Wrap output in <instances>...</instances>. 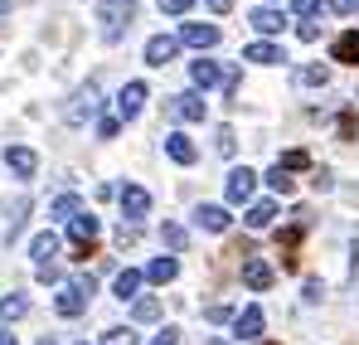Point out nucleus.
Returning <instances> with one entry per match:
<instances>
[{"label":"nucleus","mask_w":359,"mask_h":345,"mask_svg":"<svg viewBox=\"0 0 359 345\" xmlns=\"http://www.w3.org/2000/svg\"><path fill=\"white\" fill-rule=\"evenodd\" d=\"M54 253H59V238H54V233H34V243H29V258H34L39 268H49V263H54Z\"/></svg>","instance_id":"obj_18"},{"label":"nucleus","mask_w":359,"mask_h":345,"mask_svg":"<svg viewBox=\"0 0 359 345\" xmlns=\"http://www.w3.org/2000/svg\"><path fill=\"white\" fill-rule=\"evenodd\" d=\"M165 156L180 161V166H189V161H194V141H189V136H180V131H170V136H165Z\"/></svg>","instance_id":"obj_19"},{"label":"nucleus","mask_w":359,"mask_h":345,"mask_svg":"<svg viewBox=\"0 0 359 345\" xmlns=\"http://www.w3.org/2000/svg\"><path fill=\"white\" fill-rule=\"evenodd\" d=\"M175 54H180V39H175V34H156V39H146V63L165 68Z\"/></svg>","instance_id":"obj_8"},{"label":"nucleus","mask_w":359,"mask_h":345,"mask_svg":"<svg viewBox=\"0 0 359 345\" xmlns=\"http://www.w3.org/2000/svg\"><path fill=\"white\" fill-rule=\"evenodd\" d=\"M97 103H102V88H97V78H88L78 93H73V103L63 108V117H68V126H83L88 117L97 112Z\"/></svg>","instance_id":"obj_2"},{"label":"nucleus","mask_w":359,"mask_h":345,"mask_svg":"<svg viewBox=\"0 0 359 345\" xmlns=\"http://www.w3.org/2000/svg\"><path fill=\"white\" fill-rule=\"evenodd\" d=\"M340 136H345V141H355V136H359V117L355 112H340Z\"/></svg>","instance_id":"obj_31"},{"label":"nucleus","mask_w":359,"mask_h":345,"mask_svg":"<svg viewBox=\"0 0 359 345\" xmlns=\"http://www.w3.org/2000/svg\"><path fill=\"white\" fill-rule=\"evenodd\" d=\"M243 282H248L252 292H267L272 287V268H267L262 258H248V263H243Z\"/></svg>","instance_id":"obj_14"},{"label":"nucleus","mask_w":359,"mask_h":345,"mask_svg":"<svg viewBox=\"0 0 359 345\" xmlns=\"http://www.w3.org/2000/svg\"><path fill=\"white\" fill-rule=\"evenodd\" d=\"M117 131H121L117 117H102V122H97V136H117Z\"/></svg>","instance_id":"obj_36"},{"label":"nucleus","mask_w":359,"mask_h":345,"mask_svg":"<svg viewBox=\"0 0 359 345\" xmlns=\"http://www.w3.org/2000/svg\"><path fill=\"white\" fill-rule=\"evenodd\" d=\"M146 98H151V93H146V83H126V88H121V98H117V122H131V117L146 108Z\"/></svg>","instance_id":"obj_4"},{"label":"nucleus","mask_w":359,"mask_h":345,"mask_svg":"<svg viewBox=\"0 0 359 345\" xmlns=\"http://www.w3.org/2000/svg\"><path fill=\"white\" fill-rule=\"evenodd\" d=\"M292 5H297V15H306V20H311V15L320 10V0H292Z\"/></svg>","instance_id":"obj_39"},{"label":"nucleus","mask_w":359,"mask_h":345,"mask_svg":"<svg viewBox=\"0 0 359 345\" xmlns=\"http://www.w3.org/2000/svg\"><path fill=\"white\" fill-rule=\"evenodd\" d=\"M267 185H272L277 195H292V175H287V171H272V175H267Z\"/></svg>","instance_id":"obj_32"},{"label":"nucleus","mask_w":359,"mask_h":345,"mask_svg":"<svg viewBox=\"0 0 359 345\" xmlns=\"http://www.w3.org/2000/svg\"><path fill=\"white\" fill-rule=\"evenodd\" d=\"M243 58H252V63H282V49H277V44H267V39H257V44H248V49H243Z\"/></svg>","instance_id":"obj_22"},{"label":"nucleus","mask_w":359,"mask_h":345,"mask_svg":"<svg viewBox=\"0 0 359 345\" xmlns=\"http://www.w3.org/2000/svg\"><path fill=\"white\" fill-rule=\"evenodd\" d=\"M117 195H121V214H126V219H131V224H136V219H141V214H146V209H151V195H146V190H141V185H121Z\"/></svg>","instance_id":"obj_7"},{"label":"nucleus","mask_w":359,"mask_h":345,"mask_svg":"<svg viewBox=\"0 0 359 345\" xmlns=\"http://www.w3.org/2000/svg\"><path fill=\"white\" fill-rule=\"evenodd\" d=\"M262 345H272V341H262Z\"/></svg>","instance_id":"obj_44"},{"label":"nucleus","mask_w":359,"mask_h":345,"mask_svg":"<svg viewBox=\"0 0 359 345\" xmlns=\"http://www.w3.org/2000/svg\"><path fill=\"white\" fill-rule=\"evenodd\" d=\"M29 311V297L25 292H10V297H0V321H20Z\"/></svg>","instance_id":"obj_21"},{"label":"nucleus","mask_w":359,"mask_h":345,"mask_svg":"<svg viewBox=\"0 0 359 345\" xmlns=\"http://www.w3.org/2000/svg\"><path fill=\"white\" fill-rule=\"evenodd\" d=\"M330 5H335V10H355V0H330Z\"/></svg>","instance_id":"obj_42"},{"label":"nucleus","mask_w":359,"mask_h":345,"mask_svg":"<svg viewBox=\"0 0 359 345\" xmlns=\"http://www.w3.org/2000/svg\"><path fill=\"white\" fill-rule=\"evenodd\" d=\"M243 219H248V229H267V224L277 219V204H272V200H252Z\"/></svg>","instance_id":"obj_17"},{"label":"nucleus","mask_w":359,"mask_h":345,"mask_svg":"<svg viewBox=\"0 0 359 345\" xmlns=\"http://www.w3.org/2000/svg\"><path fill=\"white\" fill-rule=\"evenodd\" d=\"M194 224H199V229H209V233H224L233 219H229V209H224V204H199V209H194Z\"/></svg>","instance_id":"obj_10"},{"label":"nucleus","mask_w":359,"mask_h":345,"mask_svg":"<svg viewBox=\"0 0 359 345\" xmlns=\"http://www.w3.org/2000/svg\"><path fill=\"white\" fill-rule=\"evenodd\" d=\"M252 190H257V175L248 171V166H233V171H229V204L252 200Z\"/></svg>","instance_id":"obj_5"},{"label":"nucleus","mask_w":359,"mask_h":345,"mask_svg":"<svg viewBox=\"0 0 359 345\" xmlns=\"http://www.w3.org/2000/svg\"><path fill=\"white\" fill-rule=\"evenodd\" d=\"M209 10H214V15H229V10H233V0H209Z\"/></svg>","instance_id":"obj_41"},{"label":"nucleus","mask_w":359,"mask_h":345,"mask_svg":"<svg viewBox=\"0 0 359 345\" xmlns=\"http://www.w3.org/2000/svg\"><path fill=\"white\" fill-rule=\"evenodd\" d=\"M141 278H146V282H156V287H165V282H175V278H180V263H175V258H156Z\"/></svg>","instance_id":"obj_15"},{"label":"nucleus","mask_w":359,"mask_h":345,"mask_svg":"<svg viewBox=\"0 0 359 345\" xmlns=\"http://www.w3.org/2000/svg\"><path fill=\"white\" fill-rule=\"evenodd\" d=\"M73 214H83V204H78L73 195H59V200H54V219H63V224H68Z\"/></svg>","instance_id":"obj_27"},{"label":"nucleus","mask_w":359,"mask_h":345,"mask_svg":"<svg viewBox=\"0 0 359 345\" xmlns=\"http://www.w3.org/2000/svg\"><path fill=\"white\" fill-rule=\"evenodd\" d=\"M97 20H102V39L117 44L121 34L131 30V20H136V0H102L97 5Z\"/></svg>","instance_id":"obj_1"},{"label":"nucleus","mask_w":359,"mask_h":345,"mask_svg":"<svg viewBox=\"0 0 359 345\" xmlns=\"http://www.w3.org/2000/svg\"><path fill=\"white\" fill-rule=\"evenodd\" d=\"M117 243H121V248H131V243H136V224H121V229H117Z\"/></svg>","instance_id":"obj_37"},{"label":"nucleus","mask_w":359,"mask_h":345,"mask_svg":"<svg viewBox=\"0 0 359 345\" xmlns=\"http://www.w3.org/2000/svg\"><path fill=\"white\" fill-rule=\"evenodd\" d=\"M170 112H175L180 122H204V98H199V93H180L175 103H170Z\"/></svg>","instance_id":"obj_13"},{"label":"nucleus","mask_w":359,"mask_h":345,"mask_svg":"<svg viewBox=\"0 0 359 345\" xmlns=\"http://www.w3.org/2000/svg\"><path fill=\"white\" fill-rule=\"evenodd\" d=\"M151 345H180V331H161V336H156Z\"/></svg>","instance_id":"obj_40"},{"label":"nucleus","mask_w":359,"mask_h":345,"mask_svg":"<svg viewBox=\"0 0 359 345\" xmlns=\"http://www.w3.org/2000/svg\"><path fill=\"white\" fill-rule=\"evenodd\" d=\"M0 345H20V341H15V336H10V331H0Z\"/></svg>","instance_id":"obj_43"},{"label":"nucleus","mask_w":359,"mask_h":345,"mask_svg":"<svg viewBox=\"0 0 359 345\" xmlns=\"http://www.w3.org/2000/svg\"><path fill=\"white\" fill-rule=\"evenodd\" d=\"M189 5H194V0H161L165 15H189Z\"/></svg>","instance_id":"obj_35"},{"label":"nucleus","mask_w":359,"mask_h":345,"mask_svg":"<svg viewBox=\"0 0 359 345\" xmlns=\"http://www.w3.org/2000/svg\"><path fill=\"white\" fill-rule=\"evenodd\" d=\"M248 25H252L257 34H277V30H282L287 20H282V10H272V5H257V10L248 15Z\"/></svg>","instance_id":"obj_12"},{"label":"nucleus","mask_w":359,"mask_h":345,"mask_svg":"<svg viewBox=\"0 0 359 345\" xmlns=\"http://www.w3.org/2000/svg\"><path fill=\"white\" fill-rule=\"evenodd\" d=\"M161 238H165V248H175V253H184V243H189V233L180 229V224H165V229H161Z\"/></svg>","instance_id":"obj_29"},{"label":"nucleus","mask_w":359,"mask_h":345,"mask_svg":"<svg viewBox=\"0 0 359 345\" xmlns=\"http://www.w3.org/2000/svg\"><path fill=\"white\" fill-rule=\"evenodd\" d=\"M330 54L340 58V63H359V30H350V34H340Z\"/></svg>","instance_id":"obj_23"},{"label":"nucleus","mask_w":359,"mask_h":345,"mask_svg":"<svg viewBox=\"0 0 359 345\" xmlns=\"http://www.w3.org/2000/svg\"><path fill=\"white\" fill-rule=\"evenodd\" d=\"M88 297H93V278H73V282L54 297V306H59V316H78V311L88 306Z\"/></svg>","instance_id":"obj_3"},{"label":"nucleus","mask_w":359,"mask_h":345,"mask_svg":"<svg viewBox=\"0 0 359 345\" xmlns=\"http://www.w3.org/2000/svg\"><path fill=\"white\" fill-rule=\"evenodd\" d=\"M262 326H267L262 306H248V311L233 316V336H238V341H257V336H262Z\"/></svg>","instance_id":"obj_6"},{"label":"nucleus","mask_w":359,"mask_h":345,"mask_svg":"<svg viewBox=\"0 0 359 345\" xmlns=\"http://www.w3.org/2000/svg\"><path fill=\"white\" fill-rule=\"evenodd\" d=\"M141 282H146V278H141L136 268H126V273H117V282H112V292H117L121 301H136V292H141Z\"/></svg>","instance_id":"obj_20"},{"label":"nucleus","mask_w":359,"mask_h":345,"mask_svg":"<svg viewBox=\"0 0 359 345\" xmlns=\"http://www.w3.org/2000/svg\"><path fill=\"white\" fill-rule=\"evenodd\" d=\"M311 185H316V190H335V180H330V171H316V175H311Z\"/></svg>","instance_id":"obj_38"},{"label":"nucleus","mask_w":359,"mask_h":345,"mask_svg":"<svg viewBox=\"0 0 359 345\" xmlns=\"http://www.w3.org/2000/svg\"><path fill=\"white\" fill-rule=\"evenodd\" d=\"M180 44H189V49H214V44H219V25H184V30H180Z\"/></svg>","instance_id":"obj_9"},{"label":"nucleus","mask_w":359,"mask_h":345,"mask_svg":"<svg viewBox=\"0 0 359 345\" xmlns=\"http://www.w3.org/2000/svg\"><path fill=\"white\" fill-rule=\"evenodd\" d=\"M301 233H306V229H301V224H292V229H282V233H277V243H282V248H297V243H301Z\"/></svg>","instance_id":"obj_33"},{"label":"nucleus","mask_w":359,"mask_h":345,"mask_svg":"<svg viewBox=\"0 0 359 345\" xmlns=\"http://www.w3.org/2000/svg\"><path fill=\"white\" fill-rule=\"evenodd\" d=\"M189 78H194L199 88H214V83L224 78V68H219L214 58H194V63H189Z\"/></svg>","instance_id":"obj_16"},{"label":"nucleus","mask_w":359,"mask_h":345,"mask_svg":"<svg viewBox=\"0 0 359 345\" xmlns=\"http://www.w3.org/2000/svg\"><path fill=\"white\" fill-rule=\"evenodd\" d=\"M301 39H306V44H316V39H320V25H316V20H301V30H297Z\"/></svg>","instance_id":"obj_34"},{"label":"nucleus","mask_w":359,"mask_h":345,"mask_svg":"<svg viewBox=\"0 0 359 345\" xmlns=\"http://www.w3.org/2000/svg\"><path fill=\"white\" fill-rule=\"evenodd\" d=\"M355 5H359V0H355Z\"/></svg>","instance_id":"obj_45"},{"label":"nucleus","mask_w":359,"mask_h":345,"mask_svg":"<svg viewBox=\"0 0 359 345\" xmlns=\"http://www.w3.org/2000/svg\"><path fill=\"white\" fill-rule=\"evenodd\" d=\"M277 171H311V156H306V151H282Z\"/></svg>","instance_id":"obj_26"},{"label":"nucleus","mask_w":359,"mask_h":345,"mask_svg":"<svg viewBox=\"0 0 359 345\" xmlns=\"http://www.w3.org/2000/svg\"><path fill=\"white\" fill-rule=\"evenodd\" d=\"M131 316H136V321H156V316H161V301H156V297H136Z\"/></svg>","instance_id":"obj_25"},{"label":"nucleus","mask_w":359,"mask_h":345,"mask_svg":"<svg viewBox=\"0 0 359 345\" xmlns=\"http://www.w3.org/2000/svg\"><path fill=\"white\" fill-rule=\"evenodd\" d=\"M301 83H306V88H325V83H330V68H325V63H311V68H301Z\"/></svg>","instance_id":"obj_24"},{"label":"nucleus","mask_w":359,"mask_h":345,"mask_svg":"<svg viewBox=\"0 0 359 345\" xmlns=\"http://www.w3.org/2000/svg\"><path fill=\"white\" fill-rule=\"evenodd\" d=\"M214 146H219V156H233V151H238V136H233V126H219V131H214Z\"/></svg>","instance_id":"obj_28"},{"label":"nucleus","mask_w":359,"mask_h":345,"mask_svg":"<svg viewBox=\"0 0 359 345\" xmlns=\"http://www.w3.org/2000/svg\"><path fill=\"white\" fill-rule=\"evenodd\" d=\"M102 345H136V331H126V326H112V331H102Z\"/></svg>","instance_id":"obj_30"},{"label":"nucleus","mask_w":359,"mask_h":345,"mask_svg":"<svg viewBox=\"0 0 359 345\" xmlns=\"http://www.w3.org/2000/svg\"><path fill=\"white\" fill-rule=\"evenodd\" d=\"M5 166L20 175V180H29V175L39 171V156H34L29 146H10V151H5Z\"/></svg>","instance_id":"obj_11"}]
</instances>
